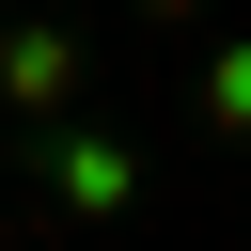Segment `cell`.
<instances>
[{
  "label": "cell",
  "mask_w": 251,
  "mask_h": 251,
  "mask_svg": "<svg viewBox=\"0 0 251 251\" xmlns=\"http://www.w3.org/2000/svg\"><path fill=\"white\" fill-rule=\"evenodd\" d=\"M47 188H63L78 220H110V204H141V157H126V141H94V126H63V141H47Z\"/></svg>",
  "instance_id": "obj_1"
},
{
  "label": "cell",
  "mask_w": 251,
  "mask_h": 251,
  "mask_svg": "<svg viewBox=\"0 0 251 251\" xmlns=\"http://www.w3.org/2000/svg\"><path fill=\"white\" fill-rule=\"evenodd\" d=\"M0 94H16V110H63V94H78V47H63V31H16V47H0Z\"/></svg>",
  "instance_id": "obj_2"
},
{
  "label": "cell",
  "mask_w": 251,
  "mask_h": 251,
  "mask_svg": "<svg viewBox=\"0 0 251 251\" xmlns=\"http://www.w3.org/2000/svg\"><path fill=\"white\" fill-rule=\"evenodd\" d=\"M204 126H220V141H251V47H220V63H204Z\"/></svg>",
  "instance_id": "obj_3"
},
{
  "label": "cell",
  "mask_w": 251,
  "mask_h": 251,
  "mask_svg": "<svg viewBox=\"0 0 251 251\" xmlns=\"http://www.w3.org/2000/svg\"><path fill=\"white\" fill-rule=\"evenodd\" d=\"M141 16H204V0H141Z\"/></svg>",
  "instance_id": "obj_4"
}]
</instances>
